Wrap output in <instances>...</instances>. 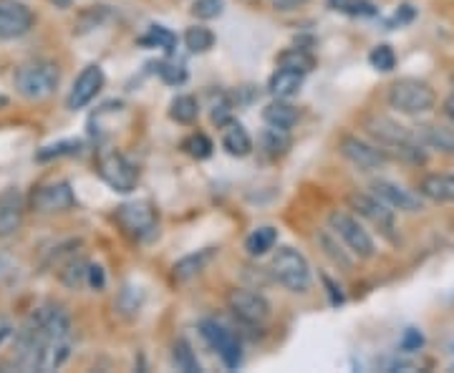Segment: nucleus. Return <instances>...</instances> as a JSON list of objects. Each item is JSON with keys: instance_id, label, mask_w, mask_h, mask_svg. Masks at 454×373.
Returning <instances> with one entry per match:
<instances>
[{"instance_id": "473e14b6", "label": "nucleus", "mask_w": 454, "mask_h": 373, "mask_svg": "<svg viewBox=\"0 0 454 373\" xmlns=\"http://www.w3.org/2000/svg\"><path fill=\"white\" fill-rule=\"evenodd\" d=\"M369 64L376 68V71H381V74H389L396 68V53L391 46L387 43H381V46H376V49L369 53Z\"/></svg>"}, {"instance_id": "58836bf2", "label": "nucleus", "mask_w": 454, "mask_h": 373, "mask_svg": "<svg viewBox=\"0 0 454 373\" xmlns=\"http://www.w3.org/2000/svg\"><path fill=\"white\" fill-rule=\"evenodd\" d=\"M309 0H273V8L280 11V13H291V11H298V8H303Z\"/></svg>"}, {"instance_id": "ea45409f", "label": "nucleus", "mask_w": 454, "mask_h": 373, "mask_svg": "<svg viewBox=\"0 0 454 373\" xmlns=\"http://www.w3.org/2000/svg\"><path fill=\"white\" fill-rule=\"evenodd\" d=\"M86 280H89L91 288L101 291V288H104V270H101L98 265H89V276H86Z\"/></svg>"}, {"instance_id": "4468645a", "label": "nucleus", "mask_w": 454, "mask_h": 373, "mask_svg": "<svg viewBox=\"0 0 454 373\" xmlns=\"http://www.w3.org/2000/svg\"><path fill=\"white\" fill-rule=\"evenodd\" d=\"M104 83H106L104 68L98 64H89L82 74L76 76L74 86H71V91H68V97H66V106H68L71 112L86 109V106L101 94Z\"/></svg>"}, {"instance_id": "39448f33", "label": "nucleus", "mask_w": 454, "mask_h": 373, "mask_svg": "<svg viewBox=\"0 0 454 373\" xmlns=\"http://www.w3.org/2000/svg\"><path fill=\"white\" fill-rule=\"evenodd\" d=\"M270 276L278 285H283L286 291L295 292V295L309 292L313 285L309 260L295 247H278V253L270 260Z\"/></svg>"}, {"instance_id": "c9c22d12", "label": "nucleus", "mask_w": 454, "mask_h": 373, "mask_svg": "<svg viewBox=\"0 0 454 373\" xmlns=\"http://www.w3.org/2000/svg\"><path fill=\"white\" fill-rule=\"evenodd\" d=\"M157 71H160V79H162L164 83H169V86H179V83L187 82V71H184V66L182 64L162 61V64L157 66Z\"/></svg>"}, {"instance_id": "2eb2a0df", "label": "nucleus", "mask_w": 454, "mask_h": 373, "mask_svg": "<svg viewBox=\"0 0 454 373\" xmlns=\"http://www.w3.org/2000/svg\"><path fill=\"white\" fill-rule=\"evenodd\" d=\"M35 26L33 11L20 0H0V41H16Z\"/></svg>"}, {"instance_id": "a18cd8bd", "label": "nucleus", "mask_w": 454, "mask_h": 373, "mask_svg": "<svg viewBox=\"0 0 454 373\" xmlns=\"http://www.w3.org/2000/svg\"><path fill=\"white\" fill-rule=\"evenodd\" d=\"M452 83H454V74H452Z\"/></svg>"}, {"instance_id": "6ab92c4d", "label": "nucleus", "mask_w": 454, "mask_h": 373, "mask_svg": "<svg viewBox=\"0 0 454 373\" xmlns=\"http://www.w3.org/2000/svg\"><path fill=\"white\" fill-rule=\"evenodd\" d=\"M419 195L437 205H454V175H427L419 182Z\"/></svg>"}, {"instance_id": "4c0bfd02", "label": "nucleus", "mask_w": 454, "mask_h": 373, "mask_svg": "<svg viewBox=\"0 0 454 373\" xmlns=\"http://www.w3.org/2000/svg\"><path fill=\"white\" fill-rule=\"evenodd\" d=\"M422 346H424V336H422V333H419V330H414V328H409V330H406V333H404V341H402V348L411 354V351H419Z\"/></svg>"}, {"instance_id": "0eeeda50", "label": "nucleus", "mask_w": 454, "mask_h": 373, "mask_svg": "<svg viewBox=\"0 0 454 373\" xmlns=\"http://www.w3.org/2000/svg\"><path fill=\"white\" fill-rule=\"evenodd\" d=\"M116 222L124 229L127 237L137 240V243H146L157 235L160 214L152 207V202L137 199V202H127L116 210Z\"/></svg>"}, {"instance_id": "aec40b11", "label": "nucleus", "mask_w": 454, "mask_h": 373, "mask_svg": "<svg viewBox=\"0 0 454 373\" xmlns=\"http://www.w3.org/2000/svg\"><path fill=\"white\" fill-rule=\"evenodd\" d=\"M298 109L288 104V98H273L265 109H262V121L268 127H278V129H293L298 124Z\"/></svg>"}, {"instance_id": "7c9ffc66", "label": "nucleus", "mask_w": 454, "mask_h": 373, "mask_svg": "<svg viewBox=\"0 0 454 373\" xmlns=\"http://www.w3.org/2000/svg\"><path fill=\"white\" fill-rule=\"evenodd\" d=\"M184 46L190 53H207L215 46V33L207 26H192L184 31Z\"/></svg>"}, {"instance_id": "b1692460", "label": "nucleus", "mask_w": 454, "mask_h": 373, "mask_svg": "<svg viewBox=\"0 0 454 373\" xmlns=\"http://www.w3.org/2000/svg\"><path fill=\"white\" fill-rule=\"evenodd\" d=\"M23 225V205L13 195L0 197V237H8Z\"/></svg>"}, {"instance_id": "c85d7f7f", "label": "nucleus", "mask_w": 454, "mask_h": 373, "mask_svg": "<svg viewBox=\"0 0 454 373\" xmlns=\"http://www.w3.org/2000/svg\"><path fill=\"white\" fill-rule=\"evenodd\" d=\"M212 149H215V144L210 142V136H207V134H202V131H195V134H190V136H184V139H182V152H184L187 157L197 159V162L210 159Z\"/></svg>"}, {"instance_id": "79ce46f5", "label": "nucleus", "mask_w": 454, "mask_h": 373, "mask_svg": "<svg viewBox=\"0 0 454 373\" xmlns=\"http://www.w3.org/2000/svg\"><path fill=\"white\" fill-rule=\"evenodd\" d=\"M442 112H444V116L450 119V124L454 127V91L450 94V97L444 98V104H442Z\"/></svg>"}, {"instance_id": "a878e982", "label": "nucleus", "mask_w": 454, "mask_h": 373, "mask_svg": "<svg viewBox=\"0 0 454 373\" xmlns=\"http://www.w3.org/2000/svg\"><path fill=\"white\" fill-rule=\"evenodd\" d=\"M316 240H318V245L324 247L325 255L333 260L336 265H340L343 270H351V268H354V260L348 258V247L340 243L339 235H336L333 229H324V232H318V235H316Z\"/></svg>"}, {"instance_id": "f03ea898", "label": "nucleus", "mask_w": 454, "mask_h": 373, "mask_svg": "<svg viewBox=\"0 0 454 373\" xmlns=\"http://www.w3.org/2000/svg\"><path fill=\"white\" fill-rule=\"evenodd\" d=\"M361 127L389 154V159H399L404 164L427 162V146L417 139L411 127H404L384 114H366L361 119Z\"/></svg>"}, {"instance_id": "9d476101", "label": "nucleus", "mask_w": 454, "mask_h": 373, "mask_svg": "<svg viewBox=\"0 0 454 373\" xmlns=\"http://www.w3.org/2000/svg\"><path fill=\"white\" fill-rule=\"evenodd\" d=\"M339 152L346 162H351L361 172H376L391 162L389 154L376 142H366L356 134H343L339 139Z\"/></svg>"}, {"instance_id": "f8f14e48", "label": "nucleus", "mask_w": 454, "mask_h": 373, "mask_svg": "<svg viewBox=\"0 0 454 373\" xmlns=\"http://www.w3.org/2000/svg\"><path fill=\"white\" fill-rule=\"evenodd\" d=\"M200 333L202 338L210 343L212 351H217V356L223 358L227 369H238L240 361H243V351H240V341L232 330H227L225 325L212 321V318H205L200 323Z\"/></svg>"}, {"instance_id": "4be33fe9", "label": "nucleus", "mask_w": 454, "mask_h": 373, "mask_svg": "<svg viewBox=\"0 0 454 373\" xmlns=\"http://www.w3.org/2000/svg\"><path fill=\"white\" fill-rule=\"evenodd\" d=\"M293 146L291 129H278V127H268L260 134V152L270 159H278L283 154H288Z\"/></svg>"}, {"instance_id": "f704fd0d", "label": "nucleus", "mask_w": 454, "mask_h": 373, "mask_svg": "<svg viewBox=\"0 0 454 373\" xmlns=\"http://www.w3.org/2000/svg\"><path fill=\"white\" fill-rule=\"evenodd\" d=\"M79 149H82V142L68 139V142H59V144H51L46 149H41L38 152V159L46 162V159H53V157H64V154H79Z\"/></svg>"}, {"instance_id": "393cba45", "label": "nucleus", "mask_w": 454, "mask_h": 373, "mask_svg": "<svg viewBox=\"0 0 454 373\" xmlns=\"http://www.w3.org/2000/svg\"><path fill=\"white\" fill-rule=\"evenodd\" d=\"M278 243V229L270 228V225H262V228H255L247 237H245V250L250 258H262L268 255Z\"/></svg>"}, {"instance_id": "1a4fd4ad", "label": "nucleus", "mask_w": 454, "mask_h": 373, "mask_svg": "<svg viewBox=\"0 0 454 373\" xmlns=\"http://www.w3.org/2000/svg\"><path fill=\"white\" fill-rule=\"evenodd\" d=\"M227 310L250 328H260L270 318V303L262 292L250 291V288H232L227 292Z\"/></svg>"}, {"instance_id": "9b49d317", "label": "nucleus", "mask_w": 454, "mask_h": 373, "mask_svg": "<svg viewBox=\"0 0 454 373\" xmlns=\"http://www.w3.org/2000/svg\"><path fill=\"white\" fill-rule=\"evenodd\" d=\"M98 177L104 179L114 192H131L139 182V172L134 164L116 149H104L98 154Z\"/></svg>"}, {"instance_id": "49530a36", "label": "nucleus", "mask_w": 454, "mask_h": 373, "mask_svg": "<svg viewBox=\"0 0 454 373\" xmlns=\"http://www.w3.org/2000/svg\"><path fill=\"white\" fill-rule=\"evenodd\" d=\"M331 3H336V0H331Z\"/></svg>"}, {"instance_id": "2f4dec72", "label": "nucleus", "mask_w": 454, "mask_h": 373, "mask_svg": "<svg viewBox=\"0 0 454 373\" xmlns=\"http://www.w3.org/2000/svg\"><path fill=\"white\" fill-rule=\"evenodd\" d=\"M172 361H175V366H177L179 371H184V373L200 371V361H197L195 351H192V346L184 341V338H179V341L172 346Z\"/></svg>"}, {"instance_id": "f257e3e1", "label": "nucleus", "mask_w": 454, "mask_h": 373, "mask_svg": "<svg viewBox=\"0 0 454 373\" xmlns=\"http://www.w3.org/2000/svg\"><path fill=\"white\" fill-rule=\"evenodd\" d=\"M71 354V321L61 308L33 313L18 338V363L28 371H56Z\"/></svg>"}, {"instance_id": "37998d69", "label": "nucleus", "mask_w": 454, "mask_h": 373, "mask_svg": "<svg viewBox=\"0 0 454 373\" xmlns=\"http://www.w3.org/2000/svg\"><path fill=\"white\" fill-rule=\"evenodd\" d=\"M51 3H56V8H68L71 0H51Z\"/></svg>"}, {"instance_id": "412c9836", "label": "nucleus", "mask_w": 454, "mask_h": 373, "mask_svg": "<svg viewBox=\"0 0 454 373\" xmlns=\"http://www.w3.org/2000/svg\"><path fill=\"white\" fill-rule=\"evenodd\" d=\"M303 79H306L303 74H295V71H288V68H278L276 74L270 76V82H268V91H270L273 98L298 97Z\"/></svg>"}, {"instance_id": "f3484780", "label": "nucleus", "mask_w": 454, "mask_h": 373, "mask_svg": "<svg viewBox=\"0 0 454 373\" xmlns=\"http://www.w3.org/2000/svg\"><path fill=\"white\" fill-rule=\"evenodd\" d=\"M411 129H414L417 139L427 149L439 152V154H447V157H454V127H444V124H417Z\"/></svg>"}, {"instance_id": "c756f323", "label": "nucleus", "mask_w": 454, "mask_h": 373, "mask_svg": "<svg viewBox=\"0 0 454 373\" xmlns=\"http://www.w3.org/2000/svg\"><path fill=\"white\" fill-rule=\"evenodd\" d=\"M139 43L142 46H149V49H162V51H175L177 46V35L169 31V28H164V26H149V31L139 38Z\"/></svg>"}, {"instance_id": "72a5a7b5", "label": "nucleus", "mask_w": 454, "mask_h": 373, "mask_svg": "<svg viewBox=\"0 0 454 373\" xmlns=\"http://www.w3.org/2000/svg\"><path fill=\"white\" fill-rule=\"evenodd\" d=\"M190 13L197 18V20H215L225 13V0H195Z\"/></svg>"}, {"instance_id": "cd10ccee", "label": "nucleus", "mask_w": 454, "mask_h": 373, "mask_svg": "<svg viewBox=\"0 0 454 373\" xmlns=\"http://www.w3.org/2000/svg\"><path fill=\"white\" fill-rule=\"evenodd\" d=\"M197 116H200V104L192 94H179V97L172 98L169 104V119L177 121L182 127H190L195 124Z\"/></svg>"}, {"instance_id": "7ed1b4c3", "label": "nucleus", "mask_w": 454, "mask_h": 373, "mask_svg": "<svg viewBox=\"0 0 454 373\" xmlns=\"http://www.w3.org/2000/svg\"><path fill=\"white\" fill-rule=\"evenodd\" d=\"M61 83V68L53 61L46 58H35L26 61L16 68L13 74V86L26 101H43L49 98Z\"/></svg>"}, {"instance_id": "c03bdc74", "label": "nucleus", "mask_w": 454, "mask_h": 373, "mask_svg": "<svg viewBox=\"0 0 454 373\" xmlns=\"http://www.w3.org/2000/svg\"><path fill=\"white\" fill-rule=\"evenodd\" d=\"M5 106H8V98L0 94V109H5Z\"/></svg>"}, {"instance_id": "423d86ee", "label": "nucleus", "mask_w": 454, "mask_h": 373, "mask_svg": "<svg viewBox=\"0 0 454 373\" xmlns=\"http://www.w3.org/2000/svg\"><path fill=\"white\" fill-rule=\"evenodd\" d=\"M346 205L356 212L358 217H364L372 228L379 229L381 237H387L391 245H399V229H396V212L391 210L387 202H381L379 197L366 195V192H351L346 197Z\"/></svg>"}, {"instance_id": "a211bd4d", "label": "nucleus", "mask_w": 454, "mask_h": 373, "mask_svg": "<svg viewBox=\"0 0 454 373\" xmlns=\"http://www.w3.org/2000/svg\"><path fill=\"white\" fill-rule=\"evenodd\" d=\"M215 258H217V247H205V250H197L192 255H184V258L172 265V277L177 283H187V280H192L200 273H205L207 265Z\"/></svg>"}, {"instance_id": "e433bc0d", "label": "nucleus", "mask_w": 454, "mask_h": 373, "mask_svg": "<svg viewBox=\"0 0 454 373\" xmlns=\"http://www.w3.org/2000/svg\"><path fill=\"white\" fill-rule=\"evenodd\" d=\"M212 121H215L217 127L232 124V104L227 101V97H220V101L212 106Z\"/></svg>"}, {"instance_id": "bb28decb", "label": "nucleus", "mask_w": 454, "mask_h": 373, "mask_svg": "<svg viewBox=\"0 0 454 373\" xmlns=\"http://www.w3.org/2000/svg\"><path fill=\"white\" fill-rule=\"evenodd\" d=\"M276 64L278 68H288V71H295V74L309 76L310 71L316 68V56L306 49H286L278 56Z\"/></svg>"}, {"instance_id": "20e7f679", "label": "nucleus", "mask_w": 454, "mask_h": 373, "mask_svg": "<svg viewBox=\"0 0 454 373\" xmlns=\"http://www.w3.org/2000/svg\"><path fill=\"white\" fill-rule=\"evenodd\" d=\"M387 101L394 112L404 116H422L434 112L437 106V94L434 89L422 79H399L389 86Z\"/></svg>"}, {"instance_id": "a19ab883", "label": "nucleus", "mask_w": 454, "mask_h": 373, "mask_svg": "<svg viewBox=\"0 0 454 373\" xmlns=\"http://www.w3.org/2000/svg\"><path fill=\"white\" fill-rule=\"evenodd\" d=\"M324 283H325V288H328V292H331V303H333V306H340V303H343L340 288H336V285L331 283V277L328 276H324Z\"/></svg>"}, {"instance_id": "ddd939ff", "label": "nucleus", "mask_w": 454, "mask_h": 373, "mask_svg": "<svg viewBox=\"0 0 454 373\" xmlns=\"http://www.w3.org/2000/svg\"><path fill=\"white\" fill-rule=\"evenodd\" d=\"M76 207V195L71 190V184L59 179L35 187L31 195V210L41 214H56V212H68Z\"/></svg>"}, {"instance_id": "5701e85b", "label": "nucleus", "mask_w": 454, "mask_h": 373, "mask_svg": "<svg viewBox=\"0 0 454 373\" xmlns=\"http://www.w3.org/2000/svg\"><path fill=\"white\" fill-rule=\"evenodd\" d=\"M223 149L230 157H247L253 152V136L247 134L243 124H227L225 134H223Z\"/></svg>"}, {"instance_id": "dca6fc26", "label": "nucleus", "mask_w": 454, "mask_h": 373, "mask_svg": "<svg viewBox=\"0 0 454 373\" xmlns=\"http://www.w3.org/2000/svg\"><path fill=\"white\" fill-rule=\"evenodd\" d=\"M372 192L381 202H387L394 212H406V214H414V212L422 210V195L419 192H411L402 184L391 182V179H373Z\"/></svg>"}, {"instance_id": "6e6552de", "label": "nucleus", "mask_w": 454, "mask_h": 373, "mask_svg": "<svg viewBox=\"0 0 454 373\" xmlns=\"http://www.w3.org/2000/svg\"><path fill=\"white\" fill-rule=\"evenodd\" d=\"M328 229H333L339 235V240L346 247L348 253L358 260H372L376 255V245H373V237L364 229V225L358 222L354 214L348 212H331L328 214Z\"/></svg>"}]
</instances>
